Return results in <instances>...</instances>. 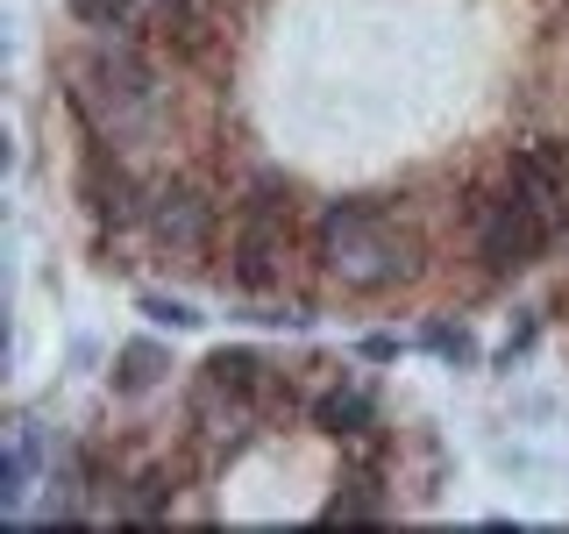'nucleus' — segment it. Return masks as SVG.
Returning <instances> with one entry per match:
<instances>
[{
	"label": "nucleus",
	"instance_id": "f257e3e1",
	"mask_svg": "<svg viewBox=\"0 0 569 534\" xmlns=\"http://www.w3.org/2000/svg\"><path fill=\"white\" fill-rule=\"evenodd\" d=\"M313 264L328 271L342 293L378 299L391 285H413L427 264V236H420V214L413 200H320L313 207Z\"/></svg>",
	"mask_w": 569,
	"mask_h": 534
},
{
	"label": "nucleus",
	"instance_id": "f03ea898",
	"mask_svg": "<svg viewBox=\"0 0 569 534\" xmlns=\"http://www.w3.org/2000/svg\"><path fill=\"white\" fill-rule=\"evenodd\" d=\"M221 186L192 165H157L150 221H142V249L171 271H213L221 257Z\"/></svg>",
	"mask_w": 569,
	"mask_h": 534
},
{
	"label": "nucleus",
	"instance_id": "7ed1b4c3",
	"mask_svg": "<svg viewBox=\"0 0 569 534\" xmlns=\"http://www.w3.org/2000/svg\"><path fill=\"white\" fill-rule=\"evenodd\" d=\"M456 221H462V236H470V257L485 264L491 278H520V271H533V264H541L548 249L562 243L556 221H548L541 207H527L520 192L506 186V178H491V186H470V192H462Z\"/></svg>",
	"mask_w": 569,
	"mask_h": 534
},
{
	"label": "nucleus",
	"instance_id": "20e7f679",
	"mask_svg": "<svg viewBox=\"0 0 569 534\" xmlns=\"http://www.w3.org/2000/svg\"><path fill=\"white\" fill-rule=\"evenodd\" d=\"M292 257H299V207L292 214L249 207V214H228V243L213 257V278L236 299H271L292 278Z\"/></svg>",
	"mask_w": 569,
	"mask_h": 534
},
{
	"label": "nucleus",
	"instance_id": "39448f33",
	"mask_svg": "<svg viewBox=\"0 0 569 534\" xmlns=\"http://www.w3.org/2000/svg\"><path fill=\"white\" fill-rule=\"evenodd\" d=\"M498 178H506L527 207H541L548 221H556V236H569V142H556V136L512 142L506 165H498Z\"/></svg>",
	"mask_w": 569,
	"mask_h": 534
},
{
	"label": "nucleus",
	"instance_id": "423d86ee",
	"mask_svg": "<svg viewBox=\"0 0 569 534\" xmlns=\"http://www.w3.org/2000/svg\"><path fill=\"white\" fill-rule=\"evenodd\" d=\"M263 421H271V406H263V392H192V449L207 463L221 456H242L249 442L263 435Z\"/></svg>",
	"mask_w": 569,
	"mask_h": 534
},
{
	"label": "nucleus",
	"instance_id": "0eeeda50",
	"mask_svg": "<svg viewBox=\"0 0 569 534\" xmlns=\"http://www.w3.org/2000/svg\"><path fill=\"white\" fill-rule=\"evenodd\" d=\"M313 427H320V435H335V442L378 435V427H385V399H378V385H356V378L320 385V399H313Z\"/></svg>",
	"mask_w": 569,
	"mask_h": 534
},
{
	"label": "nucleus",
	"instance_id": "6e6552de",
	"mask_svg": "<svg viewBox=\"0 0 569 534\" xmlns=\"http://www.w3.org/2000/svg\"><path fill=\"white\" fill-rule=\"evenodd\" d=\"M100 492H107V513H114V521H171L178 471L171 463H142L136 477H114V485H100Z\"/></svg>",
	"mask_w": 569,
	"mask_h": 534
},
{
	"label": "nucleus",
	"instance_id": "1a4fd4ad",
	"mask_svg": "<svg viewBox=\"0 0 569 534\" xmlns=\"http://www.w3.org/2000/svg\"><path fill=\"white\" fill-rule=\"evenodd\" d=\"M36 463H43V427H36V421H14L8 427V449H0V513H8V521H22V513H29Z\"/></svg>",
	"mask_w": 569,
	"mask_h": 534
},
{
	"label": "nucleus",
	"instance_id": "9d476101",
	"mask_svg": "<svg viewBox=\"0 0 569 534\" xmlns=\"http://www.w3.org/2000/svg\"><path fill=\"white\" fill-rule=\"evenodd\" d=\"M278 378V370L271 364H263V349H213L207 356V364H200V385L207 392H263V385H271Z\"/></svg>",
	"mask_w": 569,
	"mask_h": 534
},
{
	"label": "nucleus",
	"instance_id": "9b49d317",
	"mask_svg": "<svg viewBox=\"0 0 569 534\" xmlns=\"http://www.w3.org/2000/svg\"><path fill=\"white\" fill-rule=\"evenodd\" d=\"M171 378V349L164 343H150V335H136V343H121L114 349V392H150V385H164Z\"/></svg>",
	"mask_w": 569,
	"mask_h": 534
},
{
	"label": "nucleus",
	"instance_id": "f8f14e48",
	"mask_svg": "<svg viewBox=\"0 0 569 534\" xmlns=\"http://www.w3.org/2000/svg\"><path fill=\"white\" fill-rule=\"evenodd\" d=\"M64 8H71V22H79L86 36H107V29H121V36H157L150 14H142V0H64Z\"/></svg>",
	"mask_w": 569,
	"mask_h": 534
},
{
	"label": "nucleus",
	"instance_id": "ddd939ff",
	"mask_svg": "<svg viewBox=\"0 0 569 534\" xmlns=\"http://www.w3.org/2000/svg\"><path fill=\"white\" fill-rule=\"evenodd\" d=\"M427 349H435L441 364H477V343H470V335H462V328H441V320H435V328H427Z\"/></svg>",
	"mask_w": 569,
	"mask_h": 534
},
{
	"label": "nucleus",
	"instance_id": "4468645a",
	"mask_svg": "<svg viewBox=\"0 0 569 534\" xmlns=\"http://www.w3.org/2000/svg\"><path fill=\"white\" fill-rule=\"evenodd\" d=\"M142 314L164 320V328H200V307H186V299H164V293H142Z\"/></svg>",
	"mask_w": 569,
	"mask_h": 534
},
{
	"label": "nucleus",
	"instance_id": "2eb2a0df",
	"mask_svg": "<svg viewBox=\"0 0 569 534\" xmlns=\"http://www.w3.org/2000/svg\"><path fill=\"white\" fill-rule=\"evenodd\" d=\"M363 356H370V364H391V356H399V343H391V335H370Z\"/></svg>",
	"mask_w": 569,
	"mask_h": 534
}]
</instances>
